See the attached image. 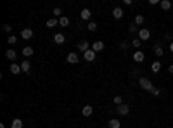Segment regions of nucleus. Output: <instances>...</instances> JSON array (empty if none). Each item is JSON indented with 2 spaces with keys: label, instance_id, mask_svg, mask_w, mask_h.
Instances as JSON below:
<instances>
[{
  "label": "nucleus",
  "instance_id": "f257e3e1",
  "mask_svg": "<svg viewBox=\"0 0 173 128\" xmlns=\"http://www.w3.org/2000/svg\"><path fill=\"white\" fill-rule=\"evenodd\" d=\"M139 85H140L144 90H147V92H153V90L156 89L153 81H151V80H147V78H144V76H140V78H139Z\"/></svg>",
  "mask_w": 173,
  "mask_h": 128
},
{
  "label": "nucleus",
  "instance_id": "c9c22d12",
  "mask_svg": "<svg viewBox=\"0 0 173 128\" xmlns=\"http://www.w3.org/2000/svg\"><path fill=\"white\" fill-rule=\"evenodd\" d=\"M139 73H140V69H133V71H132L133 76H139Z\"/></svg>",
  "mask_w": 173,
  "mask_h": 128
},
{
  "label": "nucleus",
  "instance_id": "20e7f679",
  "mask_svg": "<svg viewBox=\"0 0 173 128\" xmlns=\"http://www.w3.org/2000/svg\"><path fill=\"white\" fill-rule=\"evenodd\" d=\"M90 49H92V45H90V42H87V40H82V42L78 43V50L83 52V54H85L87 50H90Z\"/></svg>",
  "mask_w": 173,
  "mask_h": 128
},
{
  "label": "nucleus",
  "instance_id": "a211bd4d",
  "mask_svg": "<svg viewBox=\"0 0 173 128\" xmlns=\"http://www.w3.org/2000/svg\"><path fill=\"white\" fill-rule=\"evenodd\" d=\"M133 23H135V26H142L144 23H145V19H144V16L137 14V16H135V21H133Z\"/></svg>",
  "mask_w": 173,
  "mask_h": 128
},
{
  "label": "nucleus",
  "instance_id": "5701e85b",
  "mask_svg": "<svg viewBox=\"0 0 173 128\" xmlns=\"http://www.w3.org/2000/svg\"><path fill=\"white\" fill-rule=\"evenodd\" d=\"M10 128H23V121H21L19 118H16L14 121H12V125H10Z\"/></svg>",
  "mask_w": 173,
  "mask_h": 128
},
{
  "label": "nucleus",
  "instance_id": "393cba45",
  "mask_svg": "<svg viewBox=\"0 0 173 128\" xmlns=\"http://www.w3.org/2000/svg\"><path fill=\"white\" fill-rule=\"evenodd\" d=\"M80 16H82V19H90L92 14H90V10L88 9H83L82 12H80Z\"/></svg>",
  "mask_w": 173,
  "mask_h": 128
},
{
  "label": "nucleus",
  "instance_id": "1a4fd4ad",
  "mask_svg": "<svg viewBox=\"0 0 173 128\" xmlns=\"http://www.w3.org/2000/svg\"><path fill=\"white\" fill-rule=\"evenodd\" d=\"M123 16H125V12H123L121 7H114V9H112V18H114V19H121Z\"/></svg>",
  "mask_w": 173,
  "mask_h": 128
},
{
  "label": "nucleus",
  "instance_id": "2f4dec72",
  "mask_svg": "<svg viewBox=\"0 0 173 128\" xmlns=\"http://www.w3.org/2000/svg\"><path fill=\"white\" fill-rule=\"evenodd\" d=\"M90 31H97V24L95 23H88V26H87Z\"/></svg>",
  "mask_w": 173,
  "mask_h": 128
},
{
  "label": "nucleus",
  "instance_id": "9b49d317",
  "mask_svg": "<svg viewBox=\"0 0 173 128\" xmlns=\"http://www.w3.org/2000/svg\"><path fill=\"white\" fill-rule=\"evenodd\" d=\"M54 42H55L57 45H62V43L66 42V37H64L62 33H55V35H54Z\"/></svg>",
  "mask_w": 173,
  "mask_h": 128
},
{
  "label": "nucleus",
  "instance_id": "2eb2a0df",
  "mask_svg": "<svg viewBox=\"0 0 173 128\" xmlns=\"http://www.w3.org/2000/svg\"><path fill=\"white\" fill-rule=\"evenodd\" d=\"M159 7H161L163 10H170V9H172V2H170V0H161Z\"/></svg>",
  "mask_w": 173,
  "mask_h": 128
},
{
  "label": "nucleus",
  "instance_id": "412c9836",
  "mask_svg": "<svg viewBox=\"0 0 173 128\" xmlns=\"http://www.w3.org/2000/svg\"><path fill=\"white\" fill-rule=\"evenodd\" d=\"M23 56H24V57L33 56V49H31V47H23Z\"/></svg>",
  "mask_w": 173,
  "mask_h": 128
},
{
  "label": "nucleus",
  "instance_id": "473e14b6",
  "mask_svg": "<svg viewBox=\"0 0 173 128\" xmlns=\"http://www.w3.org/2000/svg\"><path fill=\"white\" fill-rule=\"evenodd\" d=\"M137 30H139V28L135 26V23H132V24L128 26V31H130V33H135V31H137Z\"/></svg>",
  "mask_w": 173,
  "mask_h": 128
},
{
  "label": "nucleus",
  "instance_id": "aec40b11",
  "mask_svg": "<svg viewBox=\"0 0 173 128\" xmlns=\"http://www.w3.org/2000/svg\"><path fill=\"white\" fill-rule=\"evenodd\" d=\"M130 43H132V45H133V47H135L137 50L142 47V40H140V38H133L132 42H130Z\"/></svg>",
  "mask_w": 173,
  "mask_h": 128
},
{
  "label": "nucleus",
  "instance_id": "f8f14e48",
  "mask_svg": "<svg viewBox=\"0 0 173 128\" xmlns=\"http://www.w3.org/2000/svg\"><path fill=\"white\" fill-rule=\"evenodd\" d=\"M107 127L109 128H121V121L120 119H116V118H112L107 121Z\"/></svg>",
  "mask_w": 173,
  "mask_h": 128
},
{
  "label": "nucleus",
  "instance_id": "f704fd0d",
  "mask_svg": "<svg viewBox=\"0 0 173 128\" xmlns=\"http://www.w3.org/2000/svg\"><path fill=\"white\" fill-rule=\"evenodd\" d=\"M151 94H153V95H159V94H161V90H159L158 87H156V89H154L153 92H151Z\"/></svg>",
  "mask_w": 173,
  "mask_h": 128
},
{
  "label": "nucleus",
  "instance_id": "e433bc0d",
  "mask_svg": "<svg viewBox=\"0 0 173 128\" xmlns=\"http://www.w3.org/2000/svg\"><path fill=\"white\" fill-rule=\"evenodd\" d=\"M159 4H161L159 0H151V5H159Z\"/></svg>",
  "mask_w": 173,
  "mask_h": 128
},
{
  "label": "nucleus",
  "instance_id": "cd10ccee",
  "mask_svg": "<svg viewBox=\"0 0 173 128\" xmlns=\"http://www.w3.org/2000/svg\"><path fill=\"white\" fill-rule=\"evenodd\" d=\"M112 102H114L116 106H121V104H123V97H121V95H116V97L112 99Z\"/></svg>",
  "mask_w": 173,
  "mask_h": 128
},
{
  "label": "nucleus",
  "instance_id": "f3484780",
  "mask_svg": "<svg viewBox=\"0 0 173 128\" xmlns=\"http://www.w3.org/2000/svg\"><path fill=\"white\" fill-rule=\"evenodd\" d=\"M30 68H31V64H30V61H23V62H21V69H23V71H24V73H30Z\"/></svg>",
  "mask_w": 173,
  "mask_h": 128
},
{
  "label": "nucleus",
  "instance_id": "a878e982",
  "mask_svg": "<svg viewBox=\"0 0 173 128\" xmlns=\"http://www.w3.org/2000/svg\"><path fill=\"white\" fill-rule=\"evenodd\" d=\"M59 24H61V26H64V28H66V26H69V18L62 16L61 19H59Z\"/></svg>",
  "mask_w": 173,
  "mask_h": 128
},
{
  "label": "nucleus",
  "instance_id": "c85d7f7f",
  "mask_svg": "<svg viewBox=\"0 0 173 128\" xmlns=\"http://www.w3.org/2000/svg\"><path fill=\"white\" fill-rule=\"evenodd\" d=\"M2 30L5 31V33H12V26H10V24H4V26H2Z\"/></svg>",
  "mask_w": 173,
  "mask_h": 128
},
{
  "label": "nucleus",
  "instance_id": "b1692460",
  "mask_svg": "<svg viewBox=\"0 0 173 128\" xmlns=\"http://www.w3.org/2000/svg\"><path fill=\"white\" fill-rule=\"evenodd\" d=\"M52 16H54V18H59V19H61V18H62V10H61V7H55V9L52 10Z\"/></svg>",
  "mask_w": 173,
  "mask_h": 128
},
{
  "label": "nucleus",
  "instance_id": "ddd939ff",
  "mask_svg": "<svg viewBox=\"0 0 173 128\" xmlns=\"http://www.w3.org/2000/svg\"><path fill=\"white\" fill-rule=\"evenodd\" d=\"M21 71H23V69H21V64H16V62L10 64V73H12V75H19Z\"/></svg>",
  "mask_w": 173,
  "mask_h": 128
},
{
  "label": "nucleus",
  "instance_id": "4468645a",
  "mask_svg": "<svg viewBox=\"0 0 173 128\" xmlns=\"http://www.w3.org/2000/svg\"><path fill=\"white\" fill-rule=\"evenodd\" d=\"M95 54H97V52H93V50H87V52H85V54H83V57H85V61H93L95 59Z\"/></svg>",
  "mask_w": 173,
  "mask_h": 128
},
{
  "label": "nucleus",
  "instance_id": "72a5a7b5",
  "mask_svg": "<svg viewBox=\"0 0 173 128\" xmlns=\"http://www.w3.org/2000/svg\"><path fill=\"white\" fill-rule=\"evenodd\" d=\"M172 38H173L172 33H166V35H164V40H166V42H170V43H172Z\"/></svg>",
  "mask_w": 173,
  "mask_h": 128
},
{
  "label": "nucleus",
  "instance_id": "7ed1b4c3",
  "mask_svg": "<svg viewBox=\"0 0 173 128\" xmlns=\"http://www.w3.org/2000/svg\"><path fill=\"white\" fill-rule=\"evenodd\" d=\"M139 38L142 40V42L149 40L151 38V31L147 30V28H140V30H139Z\"/></svg>",
  "mask_w": 173,
  "mask_h": 128
},
{
  "label": "nucleus",
  "instance_id": "bb28decb",
  "mask_svg": "<svg viewBox=\"0 0 173 128\" xmlns=\"http://www.w3.org/2000/svg\"><path fill=\"white\" fill-rule=\"evenodd\" d=\"M57 23H59V21L55 19V18H50V19L47 21V26H49V28H54V26H57Z\"/></svg>",
  "mask_w": 173,
  "mask_h": 128
},
{
  "label": "nucleus",
  "instance_id": "58836bf2",
  "mask_svg": "<svg viewBox=\"0 0 173 128\" xmlns=\"http://www.w3.org/2000/svg\"><path fill=\"white\" fill-rule=\"evenodd\" d=\"M170 52H172V54H173V42H172V43H170Z\"/></svg>",
  "mask_w": 173,
  "mask_h": 128
},
{
  "label": "nucleus",
  "instance_id": "7c9ffc66",
  "mask_svg": "<svg viewBox=\"0 0 173 128\" xmlns=\"http://www.w3.org/2000/svg\"><path fill=\"white\" fill-rule=\"evenodd\" d=\"M128 47H130V43H128V42H121V43H120V49H121V50H126Z\"/></svg>",
  "mask_w": 173,
  "mask_h": 128
},
{
  "label": "nucleus",
  "instance_id": "4be33fe9",
  "mask_svg": "<svg viewBox=\"0 0 173 128\" xmlns=\"http://www.w3.org/2000/svg\"><path fill=\"white\" fill-rule=\"evenodd\" d=\"M82 113H83V116H90L92 113H93V108H92V106H85Z\"/></svg>",
  "mask_w": 173,
  "mask_h": 128
},
{
  "label": "nucleus",
  "instance_id": "423d86ee",
  "mask_svg": "<svg viewBox=\"0 0 173 128\" xmlns=\"http://www.w3.org/2000/svg\"><path fill=\"white\" fill-rule=\"evenodd\" d=\"M116 113H118L120 116H126V114L130 113V108H128L126 104H121V106H118V109H116Z\"/></svg>",
  "mask_w": 173,
  "mask_h": 128
},
{
  "label": "nucleus",
  "instance_id": "0eeeda50",
  "mask_svg": "<svg viewBox=\"0 0 173 128\" xmlns=\"http://www.w3.org/2000/svg\"><path fill=\"white\" fill-rule=\"evenodd\" d=\"M21 37H23L24 40L33 38V30H31V28H23V31H21Z\"/></svg>",
  "mask_w": 173,
  "mask_h": 128
},
{
  "label": "nucleus",
  "instance_id": "9d476101",
  "mask_svg": "<svg viewBox=\"0 0 173 128\" xmlns=\"http://www.w3.org/2000/svg\"><path fill=\"white\" fill-rule=\"evenodd\" d=\"M92 50L93 52H102L104 50V42H93L92 43Z\"/></svg>",
  "mask_w": 173,
  "mask_h": 128
},
{
  "label": "nucleus",
  "instance_id": "dca6fc26",
  "mask_svg": "<svg viewBox=\"0 0 173 128\" xmlns=\"http://www.w3.org/2000/svg\"><path fill=\"white\" fill-rule=\"evenodd\" d=\"M159 69H161V62L159 61H154L153 64H151V71L153 73H159Z\"/></svg>",
  "mask_w": 173,
  "mask_h": 128
},
{
  "label": "nucleus",
  "instance_id": "39448f33",
  "mask_svg": "<svg viewBox=\"0 0 173 128\" xmlns=\"http://www.w3.org/2000/svg\"><path fill=\"white\" fill-rule=\"evenodd\" d=\"M133 61L135 62H144V59H145V54H144L142 50H135V54L132 56Z\"/></svg>",
  "mask_w": 173,
  "mask_h": 128
},
{
  "label": "nucleus",
  "instance_id": "f03ea898",
  "mask_svg": "<svg viewBox=\"0 0 173 128\" xmlns=\"http://www.w3.org/2000/svg\"><path fill=\"white\" fill-rule=\"evenodd\" d=\"M153 50H154V56H156V57H163V56H164V50H163L161 42H156V43H154V47H153Z\"/></svg>",
  "mask_w": 173,
  "mask_h": 128
},
{
  "label": "nucleus",
  "instance_id": "4c0bfd02",
  "mask_svg": "<svg viewBox=\"0 0 173 128\" xmlns=\"http://www.w3.org/2000/svg\"><path fill=\"white\" fill-rule=\"evenodd\" d=\"M168 71H170V73L173 75V64H170V66H168Z\"/></svg>",
  "mask_w": 173,
  "mask_h": 128
},
{
  "label": "nucleus",
  "instance_id": "c756f323",
  "mask_svg": "<svg viewBox=\"0 0 173 128\" xmlns=\"http://www.w3.org/2000/svg\"><path fill=\"white\" fill-rule=\"evenodd\" d=\"M7 42H9L10 45H14V43H16V42H18V38H16V37H14V35H9V38H7Z\"/></svg>",
  "mask_w": 173,
  "mask_h": 128
},
{
  "label": "nucleus",
  "instance_id": "6e6552de",
  "mask_svg": "<svg viewBox=\"0 0 173 128\" xmlns=\"http://www.w3.org/2000/svg\"><path fill=\"white\" fill-rule=\"evenodd\" d=\"M66 61H68L69 64H76V62L80 61V56H78V54H74V52H71V54H68Z\"/></svg>",
  "mask_w": 173,
  "mask_h": 128
},
{
  "label": "nucleus",
  "instance_id": "6ab92c4d",
  "mask_svg": "<svg viewBox=\"0 0 173 128\" xmlns=\"http://www.w3.org/2000/svg\"><path fill=\"white\" fill-rule=\"evenodd\" d=\"M5 57H7V59H9V61H14V59H16V57H18V54H16V52H14V50H12V49H9V50H7V52H5Z\"/></svg>",
  "mask_w": 173,
  "mask_h": 128
}]
</instances>
